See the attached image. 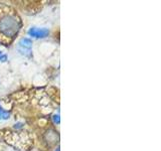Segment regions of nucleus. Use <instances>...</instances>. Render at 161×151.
<instances>
[{
  "label": "nucleus",
  "instance_id": "1",
  "mask_svg": "<svg viewBox=\"0 0 161 151\" xmlns=\"http://www.w3.org/2000/svg\"><path fill=\"white\" fill-rule=\"evenodd\" d=\"M21 26L18 16L14 13H5L0 16V35L7 40L12 39Z\"/></svg>",
  "mask_w": 161,
  "mask_h": 151
},
{
  "label": "nucleus",
  "instance_id": "2",
  "mask_svg": "<svg viewBox=\"0 0 161 151\" xmlns=\"http://www.w3.org/2000/svg\"><path fill=\"white\" fill-rule=\"evenodd\" d=\"M44 141L48 144V146L55 145L59 140V135L54 129H48L43 135Z\"/></svg>",
  "mask_w": 161,
  "mask_h": 151
},
{
  "label": "nucleus",
  "instance_id": "3",
  "mask_svg": "<svg viewBox=\"0 0 161 151\" xmlns=\"http://www.w3.org/2000/svg\"><path fill=\"white\" fill-rule=\"evenodd\" d=\"M28 34L32 37L36 38H44L48 36L49 30L47 28H37V27H31L28 30Z\"/></svg>",
  "mask_w": 161,
  "mask_h": 151
},
{
  "label": "nucleus",
  "instance_id": "4",
  "mask_svg": "<svg viewBox=\"0 0 161 151\" xmlns=\"http://www.w3.org/2000/svg\"><path fill=\"white\" fill-rule=\"evenodd\" d=\"M18 44H19L18 49H19L20 53H23V54H29L30 53V48H31V45H32L31 39L28 38V37L21 38Z\"/></svg>",
  "mask_w": 161,
  "mask_h": 151
},
{
  "label": "nucleus",
  "instance_id": "5",
  "mask_svg": "<svg viewBox=\"0 0 161 151\" xmlns=\"http://www.w3.org/2000/svg\"><path fill=\"white\" fill-rule=\"evenodd\" d=\"M10 113L8 111H5L1 106H0V120H6L9 118Z\"/></svg>",
  "mask_w": 161,
  "mask_h": 151
},
{
  "label": "nucleus",
  "instance_id": "6",
  "mask_svg": "<svg viewBox=\"0 0 161 151\" xmlns=\"http://www.w3.org/2000/svg\"><path fill=\"white\" fill-rule=\"evenodd\" d=\"M6 59H7L6 55H5L2 52H0V60H1V62H6Z\"/></svg>",
  "mask_w": 161,
  "mask_h": 151
},
{
  "label": "nucleus",
  "instance_id": "7",
  "mask_svg": "<svg viewBox=\"0 0 161 151\" xmlns=\"http://www.w3.org/2000/svg\"><path fill=\"white\" fill-rule=\"evenodd\" d=\"M53 121H54V123L59 124V116L58 115H54L53 116Z\"/></svg>",
  "mask_w": 161,
  "mask_h": 151
},
{
  "label": "nucleus",
  "instance_id": "8",
  "mask_svg": "<svg viewBox=\"0 0 161 151\" xmlns=\"http://www.w3.org/2000/svg\"><path fill=\"white\" fill-rule=\"evenodd\" d=\"M57 151H59V148H58V150H57Z\"/></svg>",
  "mask_w": 161,
  "mask_h": 151
}]
</instances>
